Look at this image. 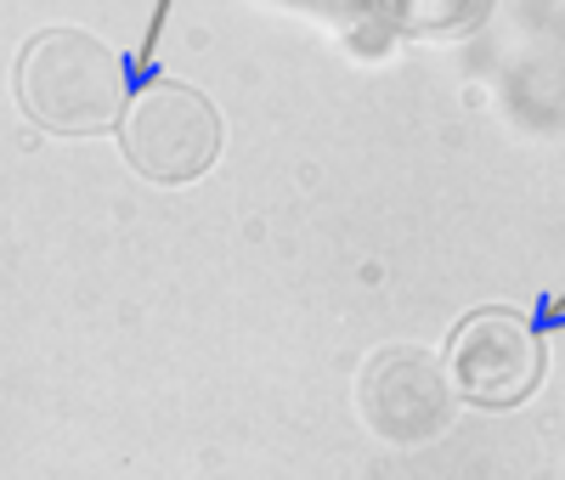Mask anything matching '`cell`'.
I'll use <instances>...</instances> for the list:
<instances>
[{"instance_id":"obj_3","label":"cell","mask_w":565,"mask_h":480,"mask_svg":"<svg viewBox=\"0 0 565 480\" xmlns=\"http://www.w3.org/2000/svg\"><path fill=\"white\" fill-rule=\"evenodd\" d=\"M447 378L476 407H521L543 384V333L514 311H476L452 328Z\"/></svg>"},{"instance_id":"obj_2","label":"cell","mask_w":565,"mask_h":480,"mask_svg":"<svg viewBox=\"0 0 565 480\" xmlns=\"http://www.w3.org/2000/svg\"><path fill=\"white\" fill-rule=\"evenodd\" d=\"M119 148L136 175H148L159 186H186L215 164L221 119L204 90L175 85V79H148L119 119Z\"/></svg>"},{"instance_id":"obj_1","label":"cell","mask_w":565,"mask_h":480,"mask_svg":"<svg viewBox=\"0 0 565 480\" xmlns=\"http://www.w3.org/2000/svg\"><path fill=\"white\" fill-rule=\"evenodd\" d=\"M148 85L119 52L85 29H45L23 45L18 103L34 125L57 136H97L125 119V90Z\"/></svg>"},{"instance_id":"obj_4","label":"cell","mask_w":565,"mask_h":480,"mask_svg":"<svg viewBox=\"0 0 565 480\" xmlns=\"http://www.w3.org/2000/svg\"><path fill=\"white\" fill-rule=\"evenodd\" d=\"M362 407H367V418H373L380 436H391V441H430V436L447 429L452 396H447L441 367L424 351H385V356L367 362Z\"/></svg>"}]
</instances>
